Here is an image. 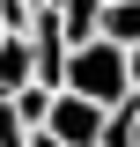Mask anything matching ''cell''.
<instances>
[{
    "mask_svg": "<svg viewBox=\"0 0 140 147\" xmlns=\"http://www.w3.org/2000/svg\"><path fill=\"white\" fill-rule=\"evenodd\" d=\"M59 96H81V103H96V110H118V103H133V88H125V52L118 44H74L67 52V66H59Z\"/></svg>",
    "mask_w": 140,
    "mask_h": 147,
    "instance_id": "obj_1",
    "label": "cell"
},
{
    "mask_svg": "<svg viewBox=\"0 0 140 147\" xmlns=\"http://www.w3.org/2000/svg\"><path fill=\"white\" fill-rule=\"evenodd\" d=\"M37 132H44L52 147H96V132H103V110H96V103H81V96H52Z\"/></svg>",
    "mask_w": 140,
    "mask_h": 147,
    "instance_id": "obj_2",
    "label": "cell"
},
{
    "mask_svg": "<svg viewBox=\"0 0 140 147\" xmlns=\"http://www.w3.org/2000/svg\"><path fill=\"white\" fill-rule=\"evenodd\" d=\"M52 15H59V37H67V52H74V44H96L103 0H52Z\"/></svg>",
    "mask_w": 140,
    "mask_h": 147,
    "instance_id": "obj_3",
    "label": "cell"
},
{
    "mask_svg": "<svg viewBox=\"0 0 140 147\" xmlns=\"http://www.w3.org/2000/svg\"><path fill=\"white\" fill-rule=\"evenodd\" d=\"M96 37H103V44H118V52H133V44H140V0H103Z\"/></svg>",
    "mask_w": 140,
    "mask_h": 147,
    "instance_id": "obj_4",
    "label": "cell"
},
{
    "mask_svg": "<svg viewBox=\"0 0 140 147\" xmlns=\"http://www.w3.org/2000/svg\"><path fill=\"white\" fill-rule=\"evenodd\" d=\"M44 103H52L44 88H22V96H7V118H15L22 132H37V125H44Z\"/></svg>",
    "mask_w": 140,
    "mask_h": 147,
    "instance_id": "obj_5",
    "label": "cell"
},
{
    "mask_svg": "<svg viewBox=\"0 0 140 147\" xmlns=\"http://www.w3.org/2000/svg\"><path fill=\"white\" fill-rule=\"evenodd\" d=\"M30 147H52V140H44V132H30Z\"/></svg>",
    "mask_w": 140,
    "mask_h": 147,
    "instance_id": "obj_6",
    "label": "cell"
},
{
    "mask_svg": "<svg viewBox=\"0 0 140 147\" xmlns=\"http://www.w3.org/2000/svg\"><path fill=\"white\" fill-rule=\"evenodd\" d=\"M133 147H140V118H133Z\"/></svg>",
    "mask_w": 140,
    "mask_h": 147,
    "instance_id": "obj_7",
    "label": "cell"
},
{
    "mask_svg": "<svg viewBox=\"0 0 140 147\" xmlns=\"http://www.w3.org/2000/svg\"><path fill=\"white\" fill-rule=\"evenodd\" d=\"M30 7H52V0H30Z\"/></svg>",
    "mask_w": 140,
    "mask_h": 147,
    "instance_id": "obj_8",
    "label": "cell"
}]
</instances>
